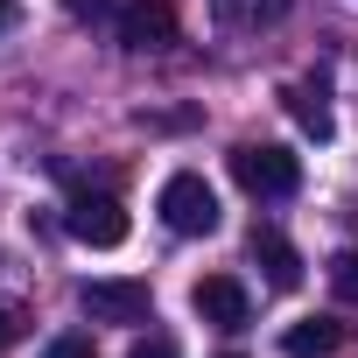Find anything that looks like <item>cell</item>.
Wrapping results in <instances>:
<instances>
[{"label":"cell","instance_id":"1","mask_svg":"<svg viewBox=\"0 0 358 358\" xmlns=\"http://www.w3.org/2000/svg\"><path fill=\"white\" fill-rule=\"evenodd\" d=\"M232 176H239L246 197H267V204H281V197L302 190V162L288 148H274V141H239L232 148Z\"/></svg>","mask_w":358,"mask_h":358},{"label":"cell","instance_id":"2","mask_svg":"<svg viewBox=\"0 0 358 358\" xmlns=\"http://www.w3.org/2000/svg\"><path fill=\"white\" fill-rule=\"evenodd\" d=\"M162 225H169L176 239H204V232H218V190L204 183V176L176 169L169 183H162Z\"/></svg>","mask_w":358,"mask_h":358},{"label":"cell","instance_id":"3","mask_svg":"<svg viewBox=\"0 0 358 358\" xmlns=\"http://www.w3.org/2000/svg\"><path fill=\"white\" fill-rule=\"evenodd\" d=\"M64 232H71L78 246H99V253H106V246H120V239H127V211H120L113 197L78 190V197H71V211H64Z\"/></svg>","mask_w":358,"mask_h":358},{"label":"cell","instance_id":"4","mask_svg":"<svg viewBox=\"0 0 358 358\" xmlns=\"http://www.w3.org/2000/svg\"><path fill=\"white\" fill-rule=\"evenodd\" d=\"M78 309L99 316V323H148L155 295H148V281H85L78 288Z\"/></svg>","mask_w":358,"mask_h":358},{"label":"cell","instance_id":"5","mask_svg":"<svg viewBox=\"0 0 358 358\" xmlns=\"http://www.w3.org/2000/svg\"><path fill=\"white\" fill-rule=\"evenodd\" d=\"M190 309L211 323V330H246L253 323V302H246V281L239 274H204L190 288Z\"/></svg>","mask_w":358,"mask_h":358},{"label":"cell","instance_id":"6","mask_svg":"<svg viewBox=\"0 0 358 358\" xmlns=\"http://www.w3.org/2000/svg\"><path fill=\"white\" fill-rule=\"evenodd\" d=\"M120 43L134 57L169 50L176 43V8H169V0H127V8H120Z\"/></svg>","mask_w":358,"mask_h":358},{"label":"cell","instance_id":"7","mask_svg":"<svg viewBox=\"0 0 358 358\" xmlns=\"http://www.w3.org/2000/svg\"><path fill=\"white\" fill-rule=\"evenodd\" d=\"M253 260H260V274H267V288H281V295H295L302 288V253L288 246V232H274V225H253Z\"/></svg>","mask_w":358,"mask_h":358},{"label":"cell","instance_id":"8","mask_svg":"<svg viewBox=\"0 0 358 358\" xmlns=\"http://www.w3.org/2000/svg\"><path fill=\"white\" fill-rule=\"evenodd\" d=\"M337 344H344V323H337V316H302V323H288V337H281L288 358H330Z\"/></svg>","mask_w":358,"mask_h":358},{"label":"cell","instance_id":"9","mask_svg":"<svg viewBox=\"0 0 358 358\" xmlns=\"http://www.w3.org/2000/svg\"><path fill=\"white\" fill-rule=\"evenodd\" d=\"M211 8H218L225 29H267V22H281L295 8V0H211Z\"/></svg>","mask_w":358,"mask_h":358},{"label":"cell","instance_id":"10","mask_svg":"<svg viewBox=\"0 0 358 358\" xmlns=\"http://www.w3.org/2000/svg\"><path fill=\"white\" fill-rule=\"evenodd\" d=\"M281 99H288V113H295V127H302V134H316V141H330V134H337V120H330L323 92H309V85H288Z\"/></svg>","mask_w":358,"mask_h":358},{"label":"cell","instance_id":"11","mask_svg":"<svg viewBox=\"0 0 358 358\" xmlns=\"http://www.w3.org/2000/svg\"><path fill=\"white\" fill-rule=\"evenodd\" d=\"M323 274H330V288H337L344 302H358V253H337V260H330Z\"/></svg>","mask_w":358,"mask_h":358},{"label":"cell","instance_id":"12","mask_svg":"<svg viewBox=\"0 0 358 358\" xmlns=\"http://www.w3.org/2000/svg\"><path fill=\"white\" fill-rule=\"evenodd\" d=\"M127 358H183V351H176V337L148 330V337H134V344H127Z\"/></svg>","mask_w":358,"mask_h":358},{"label":"cell","instance_id":"13","mask_svg":"<svg viewBox=\"0 0 358 358\" xmlns=\"http://www.w3.org/2000/svg\"><path fill=\"white\" fill-rule=\"evenodd\" d=\"M43 358H99L85 337H57V344H43Z\"/></svg>","mask_w":358,"mask_h":358},{"label":"cell","instance_id":"14","mask_svg":"<svg viewBox=\"0 0 358 358\" xmlns=\"http://www.w3.org/2000/svg\"><path fill=\"white\" fill-rule=\"evenodd\" d=\"M22 330H29V316H22V309H0V351L22 344Z\"/></svg>","mask_w":358,"mask_h":358},{"label":"cell","instance_id":"15","mask_svg":"<svg viewBox=\"0 0 358 358\" xmlns=\"http://www.w3.org/2000/svg\"><path fill=\"white\" fill-rule=\"evenodd\" d=\"M71 15H113V0H64Z\"/></svg>","mask_w":358,"mask_h":358},{"label":"cell","instance_id":"16","mask_svg":"<svg viewBox=\"0 0 358 358\" xmlns=\"http://www.w3.org/2000/svg\"><path fill=\"white\" fill-rule=\"evenodd\" d=\"M8 22H15V8H8V0H0V36H8Z\"/></svg>","mask_w":358,"mask_h":358},{"label":"cell","instance_id":"17","mask_svg":"<svg viewBox=\"0 0 358 358\" xmlns=\"http://www.w3.org/2000/svg\"><path fill=\"white\" fill-rule=\"evenodd\" d=\"M225 358H239V351H225Z\"/></svg>","mask_w":358,"mask_h":358}]
</instances>
